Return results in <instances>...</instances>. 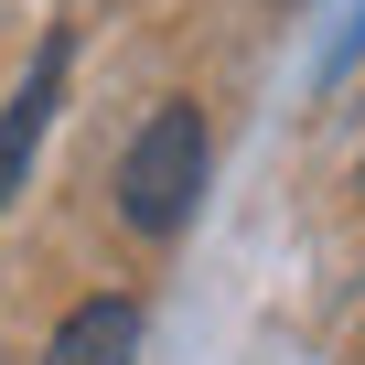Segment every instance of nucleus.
<instances>
[{
    "label": "nucleus",
    "instance_id": "f257e3e1",
    "mask_svg": "<svg viewBox=\"0 0 365 365\" xmlns=\"http://www.w3.org/2000/svg\"><path fill=\"white\" fill-rule=\"evenodd\" d=\"M194 194H205V118L194 108H161L129 140V161H118V215L140 237H172L182 215H194Z\"/></svg>",
    "mask_w": 365,
    "mask_h": 365
},
{
    "label": "nucleus",
    "instance_id": "f03ea898",
    "mask_svg": "<svg viewBox=\"0 0 365 365\" xmlns=\"http://www.w3.org/2000/svg\"><path fill=\"white\" fill-rule=\"evenodd\" d=\"M65 54H76V33H43L22 97L0 108V205L22 194V172H33V150H43V118H54V97H65Z\"/></svg>",
    "mask_w": 365,
    "mask_h": 365
},
{
    "label": "nucleus",
    "instance_id": "7ed1b4c3",
    "mask_svg": "<svg viewBox=\"0 0 365 365\" xmlns=\"http://www.w3.org/2000/svg\"><path fill=\"white\" fill-rule=\"evenodd\" d=\"M140 354V301H86L54 333V365H129Z\"/></svg>",
    "mask_w": 365,
    "mask_h": 365
}]
</instances>
